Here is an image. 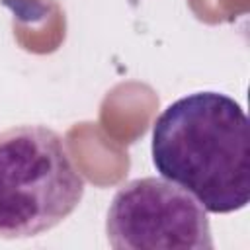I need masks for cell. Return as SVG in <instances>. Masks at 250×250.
Masks as SVG:
<instances>
[{
	"label": "cell",
	"mask_w": 250,
	"mask_h": 250,
	"mask_svg": "<svg viewBox=\"0 0 250 250\" xmlns=\"http://www.w3.org/2000/svg\"><path fill=\"white\" fill-rule=\"evenodd\" d=\"M156 172L188 191L207 213L240 211L250 201V123L221 92L172 102L152 125Z\"/></svg>",
	"instance_id": "obj_1"
},
{
	"label": "cell",
	"mask_w": 250,
	"mask_h": 250,
	"mask_svg": "<svg viewBox=\"0 0 250 250\" xmlns=\"http://www.w3.org/2000/svg\"><path fill=\"white\" fill-rule=\"evenodd\" d=\"M82 195L84 178L57 131L18 125L0 133V238L51 230Z\"/></svg>",
	"instance_id": "obj_2"
},
{
	"label": "cell",
	"mask_w": 250,
	"mask_h": 250,
	"mask_svg": "<svg viewBox=\"0 0 250 250\" xmlns=\"http://www.w3.org/2000/svg\"><path fill=\"white\" fill-rule=\"evenodd\" d=\"M105 234L115 250H211L205 209L182 188L160 178L123 184L107 209Z\"/></svg>",
	"instance_id": "obj_3"
}]
</instances>
